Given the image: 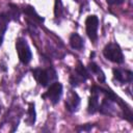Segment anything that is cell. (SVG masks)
I'll return each instance as SVG.
<instances>
[{
    "label": "cell",
    "instance_id": "cell-9",
    "mask_svg": "<svg viewBox=\"0 0 133 133\" xmlns=\"http://www.w3.org/2000/svg\"><path fill=\"white\" fill-rule=\"evenodd\" d=\"M79 103H80V99H79L78 95L76 92L72 91L69 95V97H68V99L65 101V106H66L68 110L75 111V110H77V107H78Z\"/></svg>",
    "mask_w": 133,
    "mask_h": 133
},
{
    "label": "cell",
    "instance_id": "cell-2",
    "mask_svg": "<svg viewBox=\"0 0 133 133\" xmlns=\"http://www.w3.org/2000/svg\"><path fill=\"white\" fill-rule=\"evenodd\" d=\"M103 54L108 60H110L112 62H115V63H123L124 62L123 52H122L119 46L116 44L110 43V44L106 45L104 50H103Z\"/></svg>",
    "mask_w": 133,
    "mask_h": 133
},
{
    "label": "cell",
    "instance_id": "cell-16",
    "mask_svg": "<svg viewBox=\"0 0 133 133\" xmlns=\"http://www.w3.org/2000/svg\"><path fill=\"white\" fill-rule=\"evenodd\" d=\"M106 1L109 5H119V4L124 3L125 0H106Z\"/></svg>",
    "mask_w": 133,
    "mask_h": 133
},
{
    "label": "cell",
    "instance_id": "cell-6",
    "mask_svg": "<svg viewBox=\"0 0 133 133\" xmlns=\"http://www.w3.org/2000/svg\"><path fill=\"white\" fill-rule=\"evenodd\" d=\"M87 77H88L87 71H86L85 68H83V65L79 62L78 65H77V68H76L75 74L71 76V83H72V85H78L81 81H84Z\"/></svg>",
    "mask_w": 133,
    "mask_h": 133
},
{
    "label": "cell",
    "instance_id": "cell-5",
    "mask_svg": "<svg viewBox=\"0 0 133 133\" xmlns=\"http://www.w3.org/2000/svg\"><path fill=\"white\" fill-rule=\"evenodd\" d=\"M99 26V19L97 16H88L85 20V27H86V33L88 37L95 42L97 39V30Z\"/></svg>",
    "mask_w": 133,
    "mask_h": 133
},
{
    "label": "cell",
    "instance_id": "cell-17",
    "mask_svg": "<svg viewBox=\"0 0 133 133\" xmlns=\"http://www.w3.org/2000/svg\"><path fill=\"white\" fill-rule=\"evenodd\" d=\"M90 128H92V125H89V124H88V126H84V127H82L81 130H89Z\"/></svg>",
    "mask_w": 133,
    "mask_h": 133
},
{
    "label": "cell",
    "instance_id": "cell-12",
    "mask_svg": "<svg viewBox=\"0 0 133 133\" xmlns=\"http://www.w3.org/2000/svg\"><path fill=\"white\" fill-rule=\"evenodd\" d=\"M88 69L91 71V73H94V74H96L98 76V80L100 82H104L105 76H104V73L102 72V70L100 69V66H98L95 62H90L88 64Z\"/></svg>",
    "mask_w": 133,
    "mask_h": 133
},
{
    "label": "cell",
    "instance_id": "cell-10",
    "mask_svg": "<svg viewBox=\"0 0 133 133\" xmlns=\"http://www.w3.org/2000/svg\"><path fill=\"white\" fill-rule=\"evenodd\" d=\"M8 21H9L8 16H6L5 14H0V46L3 42V37L6 31V28H7Z\"/></svg>",
    "mask_w": 133,
    "mask_h": 133
},
{
    "label": "cell",
    "instance_id": "cell-4",
    "mask_svg": "<svg viewBox=\"0 0 133 133\" xmlns=\"http://www.w3.org/2000/svg\"><path fill=\"white\" fill-rule=\"evenodd\" d=\"M61 95H62V85L59 82H54L50 85L46 94L43 95V98H47L53 104H56L59 102Z\"/></svg>",
    "mask_w": 133,
    "mask_h": 133
},
{
    "label": "cell",
    "instance_id": "cell-13",
    "mask_svg": "<svg viewBox=\"0 0 133 133\" xmlns=\"http://www.w3.org/2000/svg\"><path fill=\"white\" fill-rule=\"evenodd\" d=\"M113 110V106H112V103H111V100L106 98L103 102H102V105L100 107V111L102 113H106V114H110L111 111Z\"/></svg>",
    "mask_w": 133,
    "mask_h": 133
},
{
    "label": "cell",
    "instance_id": "cell-14",
    "mask_svg": "<svg viewBox=\"0 0 133 133\" xmlns=\"http://www.w3.org/2000/svg\"><path fill=\"white\" fill-rule=\"evenodd\" d=\"M24 12H25L26 15H28L31 19H34V21H37V22H43V21H44V19L41 18V17L36 14V11L34 10V8L31 7V6H26V7L24 8Z\"/></svg>",
    "mask_w": 133,
    "mask_h": 133
},
{
    "label": "cell",
    "instance_id": "cell-15",
    "mask_svg": "<svg viewBox=\"0 0 133 133\" xmlns=\"http://www.w3.org/2000/svg\"><path fill=\"white\" fill-rule=\"evenodd\" d=\"M35 122V110H34V104L30 103L29 104V108H28V119L27 123L29 124V126L33 125Z\"/></svg>",
    "mask_w": 133,
    "mask_h": 133
},
{
    "label": "cell",
    "instance_id": "cell-7",
    "mask_svg": "<svg viewBox=\"0 0 133 133\" xmlns=\"http://www.w3.org/2000/svg\"><path fill=\"white\" fill-rule=\"evenodd\" d=\"M113 76L114 78L122 82V83H125V82H131L132 79H133V74L131 71H128V70H119V69H114L113 70Z\"/></svg>",
    "mask_w": 133,
    "mask_h": 133
},
{
    "label": "cell",
    "instance_id": "cell-11",
    "mask_svg": "<svg viewBox=\"0 0 133 133\" xmlns=\"http://www.w3.org/2000/svg\"><path fill=\"white\" fill-rule=\"evenodd\" d=\"M70 45L73 49H77L80 50L83 48V39L81 38V36L77 33H73L70 37Z\"/></svg>",
    "mask_w": 133,
    "mask_h": 133
},
{
    "label": "cell",
    "instance_id": "cell-1",
    "mask_svg": "<svg viewBox=\"0 0 133 133\" xmlns=\"http://www.w3.org/2000/svg\"><path fill=\"white\" fill-rule=\"evenodd\" d=\"M32 74H33L34 78L36 79V81L42 86H48L50 83H52L57 78L56 72L52 68H49L46 70L34 69V70H32Z\"/></svg>",
    "mask_w": 133,
    "mask_h": 133
},
{
    "label": "cell",
    "instance_id": "cell-8",
    "mask_svg": "<svg viewBox=\"0 0 133 133\" xmlns=\"http://www.w3.org/2000/svg\"><path fill=\"white\" fill-rule=\"evenodd\" d=\"M98 94L99 91L96 89L94 86L91 88V96L89 97L88 100V106H87V111L89 113H95L99 109V100H98Z\"/></svg>",
    "mask_w": 133,
    "mask_h": 133
},
{
    "label": "cell",
    "instance_id": "cell-3",
    "mask_svg": "<svg viewBox=\"0 0 133 133\" xmlns=\"http://www.w3.org/2000/svg\"><path fill=\"white\" fill-rule=\"evenodd\" d=\"M16 49H17V52H18V56H19V59L22 63H28L30 60H31V57H32V54H31V51H30V48L27 44V42L22 38V37H19L16 42Z\"/></svg>",
    "mask_w": 133,
    "mask_h": 133
}]
</instances>
